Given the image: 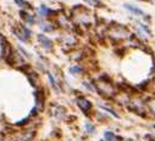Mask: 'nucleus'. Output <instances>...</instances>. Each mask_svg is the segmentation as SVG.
<instances>
[{"label": "nucleus", "mask_w": 155, "mask_h": 141, "mask_svg": "<svg viewBox=\"0 0 155 141\" xmlns=\"http://www.w3.org/2000/svg\"><path fill=\"white\" fill-rule=\"evenodd\" d=\"M133 32H131V29L125 26V24H120L116 23L112 27H110L109 29V37L115 42V43H122V42H128V39L132 37Z\"/></svg>", "instance_id": "f257e3e1"}, {"label": "nucleus", "mask_w": 155, "mask_h": 141, "mask_svg": "<svg viewBox=\"0 0 155 141\" xmlns=\"http://www.w3.org/2000/svg\"><path fill=\"white\" fill-rule=\"evenodd\" d=\"M124 8L131 14V15H133L137 20H143L148 14L144 11V10H142L140 8H138L137 5H133V4H130V3H126V4H124Z\"/></svg>", "instance_id": "f03ea898"}, {"label": "nucleus", "mask_w": 155, "mask_h": 141, "mask_svg": "<svg viewBox=\"0 0 155 141\" xmlns=\"http://www.w3.org/2000/svg\"><path fill=\"white\" fill-rule=\"evenodd\" d=\"M148 119L155 121V94H147Z\"/></svg>", "instance_id": "7ed1b4c3"}, {"label": "nucleus", "mask_w": 155, "mask_h": 141, "mask_svg": "<svg viewBox=\"0 0 155 141\" xmlns=\"http://www.w3.org/2000/svg\"><path fill=\"white\" fill-rule=\"evenodd\" d=\"M134 26H137L149 39H153L154 38V32H153V29H151V27H150L149 23H147V22H144L142 20H136V24Z\"/></svg>", "instance_id": "20e7f679"}, {"label": "nucleus", "mask_w": 155, "mask_h": 141, "mask_svg": "<svg viewBox=\"0 0 155 141\" xmlns=\"http://www.w3.org/2000/svg\"><path fill=\"white\" fill-rule=\"evenodd\" d=\"M77 103H78V106H80V108L84 112V113H89L91 111H92V107H93V106H92V103L87 100V99H84V97H81V99H78V100H77Z\"/></svg>", "instance_id": "39448f33"}, {"label": "nucleus", "mask_w": 155, "mask_h": 141, "mask_svg": "<svg viewBox=\"0 0 155 141\" xmlns=\"http://www.w3.org/2000/svg\"><path fill=\"white\" fill-rule=\"evenodd\" d=\"M121 137L122 136H119L117 134H115L114 131H110V130L104 133V140L105 141H120Z\"/></svg>", "instance_id": "423d86ee"}, {"label": "nucleus", "mask_w": 155, "mask_h": 141, "mask_svg": "<svg viewBox=\"0 0 155 141\" xmlns=\"http://www.w3.org/2000/svg\"><path fill=\"white\" fill-rule=\"evenodd\" d=\"M142 141H155V134L154 133H145L142 136Z\"/></svg>", "instance_id": "0eeeda50"}, {"label": "nucleus", "mask_w": 155, "mask_h": 141, "mask_svg": "<svg viewBox=\"0 0 155 141\" xmlns=\"http://www.w3.org/2000/svg\"><path fill=\"white\" fill-rule=\"evenodd\" d=\"M86 3H88L91 6H93V8H100L103 4L99 2V0H84Z\"/></svg>", "instance_id": "6e6552de"}, {"label": "nucleus", "mask_w": 155, "mask_h": 141, "mask_svg": "<svg viewBox=\"0 0 155 141\" xmlns=\"http://www.w3.org/2000/svg\"><path fill=\"white\" fill-rule=\"evenodd\" d=\"M39 39L42 40V43H43V44H45V45H47V48H48V49L51 46V42H50L49 39H47L45 37H43V35H41V38H39Z\"/></svg>", "instance_id": "1a4fd4ad"}, {"label": "nucleus", "mask_w": 155, "mask_h": 141, "mask_svg": "<svg viewBox=\"0 0 155 141\" xmlns=\"http://www.w3.org/2000/svg\"><path fill=\"white\" fill-rule=\"evenodd\" d=\"M86 129H87V131H88V133H94V130H95L94 125H93V124H91V123H87V124H86Z\"/></svg>", "instance_id": "9d476101"}, {"label": "nucleus", "mask_w": 155, "mask_h": 141, "mask_svg": "<svg viewBox=\"0 0 155 141\" xmlns=\"http://www.w3.org/2000/svg\"><path fill=\"white\" fill-rule=\"evenodd\" d=\"M81 70H82V69H81L80 67H72V68H71V72H72V73H80Z\"/></svg>", "instance_id": "9b49d317"}, {"label": "nucleus", "mask_w": 155, "mask_h": 141, "mask_svg": "<svg viewBox=\"0 0 155 141\" xmlns=\"http://www.w3.org/2000/svg\"><path fill=\"white\" fill-rule=\"evenodd\" d=\"M120 141H139V140H136V139H132V137H121Z\"/></svg>", "instance_id": "f8f14e48"}, {"label": "nucleus", "mask_w": 155, "mask_h": 141, "mask_svg": "<svg viewBox=\"0 0 155 141\" xmlns=\"http://www.w3.org/2000/svg\"><path fill=\"white\" fill-rule=\"evenodd\" d=\"M41 12H42V14H49L50 11H49V10H48L45 6H42V9H41Z\"/></svg>", "instance_id": "ddd939ff"}]
</instances>
